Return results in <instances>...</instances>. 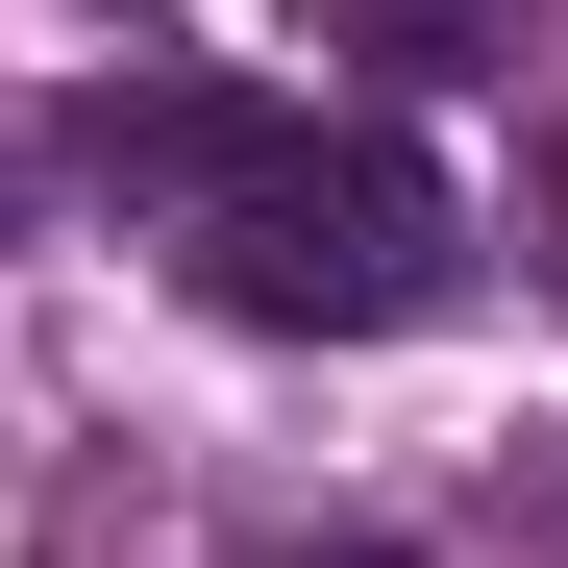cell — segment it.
Returning <instances> with one entry per match:
<instances>
[{"instance_id": "3957f363", "label": "cell", "mask_w": 568, "mask_h": 568, "mask_svg": "<svg viewBox=\"0 0 568 568\" xmlns=\"http://www.w3.org/2000/svg\"><path fill=\"white\" fill-rule=\"evenodd\" d=\"M272 568H396V544H272Z\"/></svg>"}, {"instance_id": "6da1fadb", "label": "cell", "mask_w": 568, "mask_h": 568, "mask_svg": "<svg viewBox=\"0 0 568 568\" xmlns=\"http://www.w3.org/2000/svg\"><path fill=\"white\" fill-rule=\"evenodd\" d=\"M74 173L149 199L173 297L247 322V346H396L469 297V223L396 124H322V100H247V74H100L74 100Z\"/></svg>"}, {"instance_id": "277c9868", "label": "cell", "mask_w": 568, "mask_h": 568, "mask_svg": "<svg viewBox=\"0 0 568 568\" xmlns=\"http://www.w3.org/2000/svg\"><path fill=\"white\" fill-rule=\"evenodd\" d=\"M544 223H568V173H544Z\"/></svg>"}, {"instance_id": "7a4b0ae2", "label": "cell", "mask_w": 568, "mask_h": 568, "mask_svg": "<svg viewBox=\"0 0 568 568\" xmlns=\"http://www.w3.org/2000/svg\"><path fill=\"white\" fill-rule=\"evenodd\" d=\"M297 26H322V50H396V74H495L519 0H297Z\"/></svg>"}, {"instance_id": "5b68a950", "label": "cell", "mask_w": 568, "mask_h": 568, "mask_svg": "<svg viewBox=\"0 0 568 568\" xmlns=\"http://www.w3.org/2000/svg\"><path fill=\"white\" fill-rule=\"evenodd\" d=\"M0 199H26V173H0Z\"/></svg>"}]
</instances>
